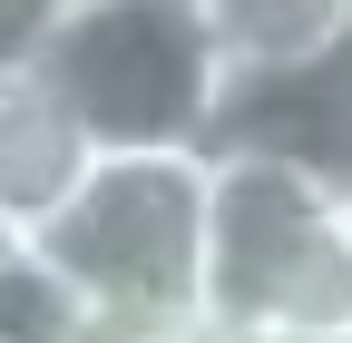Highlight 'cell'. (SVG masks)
Wrapping results in <instances>:
<instances>
[{
  "mask_svg": "<svg viewBox=\"0 0 352 343\" xmlns=\"http://www.w3.org/2000/svg\"><path fill=\"white\" fill-rule=\"evenodd\" d=\"M88 167H98V147H88L78 118L50 98V79L0 89V226H10L20 245L88 187Z\"/></svg>",
  "mask_w": 352,
  "mask_h": 343,
  "instance_id": "5",
  "label": "cell"
},
{
  "mask_svg": "<svg viewBox=\"0 0 352 343\" xmlns=\"http://www.w3.org/2000/svg\"><path fill=\"white\" fill-rule=\"evenodd\" d=\"M206 167H284L314 196L352 206V20L284 69H235L215 98Z\"/></svg>",
  "mask_w": 352,
  "mask_h": 343,
  "instance_id": "4",
  "label": "cell"
},
{
  "mask_svg": "<svg viewBox=\"0 0 352 343\" xmlns=\"http://www.w3.org/2000/svg\"><path fill=\"white\" fill-rule=\"evenodd\" d=\"M206 157H98L88 187L30 245L88 294L98 324L127 333H196L206 324Z\"/></svg>",
  "mask_w": 352,
  "mask_h": 343,
  "instance_id": "2",
  "label": "cell"
},
{
  "mask_svg": "<svg viewBox=\"0 0 352 343\" xmlns=\"http://www.w3.org/2000/svg\"><path fill=\"white\" fill-rule=\"evenodd\" d=\"M50 98L98 157H206L226 50L206 0H69L50 39Z\"/></svg>",
  "mask_w": 352,
  "mask_h": 343,
  "instance_id": "1",
  "label": "cell"
},
{
  "mask_svg": "<svg viewBox=\"0 0 352 343\" xmlns=\"http://www.w3.org/2000/svg\"><path fill=\"white\" fill-rule=\"evenodd\" d=\"M10 255H20V236H10V226H0V265H10Z\"/></svg>",
  "mask_w": 352,
  "mask_h": 343,
  "instance_id": "10",
  "label": "cell"
},
{
  "mask_svg": "<svg viewBox=\"0 0 352 343\" xmlns=\"http://www.w3.org/2000/svg\"><path fill=\"white\" fill-rule=\"evenodd\" d=\"M59 10H69V0H0V89H20V79L50 69Z\"/></svg>",
  "mask_w": 352,
  "mask_h": 343,
  "instance_id": "8",
  "label": "cell"
},
{
  "mask_svg": "<svg viewBox=\"0 0 352 343\" xmlns=\"http://www.w3.org/2000/svg\"><path fill=\"white\" fill-rule=\"evenodd\" d=\"M88 333H98L88 294L39 245H20L10 265H0V343H88Z\"/></svg>",
  "mask_w": 352,
  "mask_h": 343,
  "instance_id": "7",
  "label": "cell"
},
{
  "mask_svg": "<svg viewBox=\"0 0 352 343\" xmlns=\"http://www.w3.org/2000/svg\"><path fill=\"white\" fill-rule=\"evenodd\" d=\"M206 10H215V50L235 79V69H284L303 50H323L352 20V0H206Z\"/></svg>",
  "mask_w": 352,
  "mask_h": 343,
  "instance_id": "6",
  "label": "cell"
},
{
  "mask_svg": "<svg viewBox=\"0 0 352 343\" xmlns=\"http://www.w3.org/2000/svg\"><path fill=\"white\" fill-rule=\"evenodd\" d=\"M206 333L352 343V206L314 196L284 167H215Z\"/></svg>",
  "mask_w": 352,
  "mask_h": 343,
  "instance_id": "3",
  "label": "cell"
},
{
  "mask_svg": "<svg viewBox=\"0 0 352 343\" xmlns=\"http://www.w3.org/2000/svg\"><path fill=\"white\" fill-rule=\"evenodd\" d=\"M186 343H303V333H206V324H196Z\"/></svg>",
  "mask_w": 352,
  "mask_h": 343,
  "instance_id": "9",
  "label": "cell"
}]
</instances>
